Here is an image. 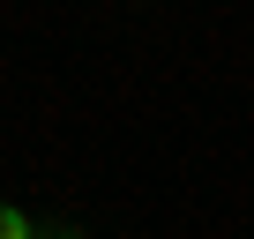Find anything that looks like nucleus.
I'll return each mask as SVG.
<instances>
[{
    "label": "nucleus",
    "mask_w": 254,
    "mask_h": 239,
    "mask_svg": "<svg viewBox=\"0 0 254 239\" xmlns=\"http://www.w3.org/2000/svg\"><path fill=\"white\" fill-rule=\"evenodd\" d=\"M0 239H30V224H23V217L8 209V202H0Z\"/></svg>",
    "instance_id": "nucleus-1"
}]
</instances>
